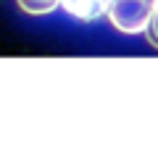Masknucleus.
Here are the masks:
<instances>
[{
    "instance_id": "obj_3",
    "label": "nucleus",
    "mask_w": 158,
    "mask_h": 153,
    "mask_svg": "<svg viewBox=\"0 0 158 153\" xmlns=\"http://www.w3.org/2000/svg\"><path fill=\"white\" fill-rule=\"evenodd\" d=\"M16 3L24 13H32V16H45V13H53L61 8L58 0H16Z\"/></svg>"
},
{
    "instance_id": "obj_1",
    "label": "nucleus",
    "mask_w": 158,
    "mask_h": 153,
    "mask_svg": "<svg viewBox=\"0 0 158 153\" xmlns=\"http://www.w3.org/2000/svg\"><path fill=\"white\" fill-rule=\"evenodd\" d=\"M156 11L153 0H108L106 16L111 27L121 34H140L148 29Z\"/></svg>"
},
{
    "instance_id": "obj_4",
    "label": "nucleus",
    "mask_w": 158,
    "mask_h": 153,
    "mask_svg": "<svg viewBox=\"0 0 158 153\" xmlns=\"http://www.w3.org/2000/svg\"><path fill=\"white\" fill-rule=\"evenodd\" d=\"M145 34H148V42H150L153 48H158V8L153 11V19H150V24H148Z\"/></svg>"
},
{
    "instance_id": "obj_2",
    "label": "nucleus",
    "mask_w": 158,
    "mask_h": 153,
    "mask_svg": "<svg viewBox=\"0 0 158 153\" xmlns=\"http://www.w3.org/2000/svg\"><path fill=\"white\" fill-rule=\"evenodd\" d=\"M66 13H71L79 21H95V19L106 16L108 0H58Z\"/></svg>"
},
{
    "instance_id": "obj_5",
    "label": "nucleus",
    "mask_w": 158,
    "mask_h": 153,
    "mask_svg": "<svg viewBox=\"0 0 158 153\" xmlns=\"http://www.w3.org/2000/svg\"><path fill=\"white\" fill-rule=\"evenodd\" d=\"M153 3H156V8H158V0H153Z\"/></svg>"
}]
</instances>
